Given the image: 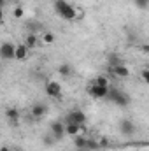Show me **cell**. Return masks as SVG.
I'll return each instance as SVG.
<instances>
[{"label":"cell","mask_w":149,"mask_h":151,"mask_svg":"<svg viewBox=\"0 0 149 151\" xmlns=\"http://www.w3.org/2000/svg\"><path fill=\"white\" fill-rule=\"evenodd\" d=\"M54 11H56V14L60 16V18H63V19H67V21H74L77 19V12H75L74 5H70L67 0H54Z\"/></svg>","instance_id":"cell-1"},{"label":"cell","mask_w":149,"mask_h":151,"mask_svg":"<svg viewBox=\"0 0 149 151\" xmlns=\"http://www.w3.org/2000/svg\"><path fill=\"white\" fill-rule=\"evenodd\" d=\"M107 100H111L112 104L119 106V107H128L130 106V97L121 91L119 88H111L109 90V95H107Z\"/></svg>","instance_id":"cell-2"},{"label":"cell","mask_w":149,"mask_h":151,"mask_svg":"<svg viewBox=\"0 0 149 151\" xmlns=\"http://www.w3.org/2000/svg\"><path fill=\"white\" fill-rule=\"evenodd\" d=\"M117 128H119L121 135H125V137H132V135L135 134V123H133L130 118H123V119H119Z\"/></svg>","instance_id":"cell-3"},{"label":"cell","mask_w":149,"mask_h":151,"mask_svg":"<svg viewBox=\"0 0 149 151\" xmlns=\"http://www.w3.org/2000/svg\"><path fill=\"white\" fill-rule=\"evenodd\" d=\"M109 90H111V86H100V84H95V83H93V84L88 88V93H90V97H93V99H107Z\"/></svg>","instance_id":"cell-4"},{"label":"cell","mask_w":149,"mask_h":151,"mask_svg":"<svg viewBox=\"0 0 149 151\" xmlns=\"http://www.w3.org/2000/svg\"><path fill=\"white\" fill-rule=\"evenodd\" d=\"M49 132L53 134V137L56 141H62L65 135H67V130H65V125L62 121H53L51 127H49Z\"/></svg>","instance_id":"cell-5"},{"label":"cell","mask_w":149,"mask_h":151,"mask_svg":"<svg viewBox=\"0 0 149 151\" xmlns=\"http://www.w3.org/2000/svg\"><path fill=\"white\" fill-rule=\"evenodd\" d=\"M0 55L4 60H16V46L12 42H4L0 47Z\"/></svg>","instance_id":"cell-6"},{"label":"cell","mask_w":149,"mask_h":151,"mask_svg":"<svg viewBox=\"0 0 149 151\" xmlns=\"http://www.w3.org/2000/svg\"><path fill=\"white\" fill-rule=\"evenodd\" d=\"M46 93L51 97V99H60L62 97V84L56 83V81H49L46 84Z\"/></svg>","instance_id":"cell-7"},{"label":"cell","mask_w":149,"mask_h":151,"mask_svg":"<svg viewBox=\"0 0 149 151\" xmlns=\"http://www.w3.org/2000/svg\"><path fill=\"white\" fill-rule=\"evenodd\" d=\"M67 123H77V125H84L86 123V114L79 109H74L67 114Z\"/></svg>","instance_id":"cell-8"},{"label":"cell","mask_w":149,"mask_h":151,"mask_svg":"<svg viewBox=\"0 0 149 151\" xmlns=\"http://www.w3.org/2000/svg\"><path fill=\"white\" fill-rule=\"evenodd\" d=\"M30 114H32V118H44L46 114H47V106L44 104V102H35L34 106H32V109H30Z\"/></svg>","instance_id":"cell-9"},{"label":"cell","mask_w":149,"mask_h":151,"mask_svg":"<svg viewBox=\"0 0 149 151\" xmlns=\"http://www.w3.org/2000/svg\"><path fill=\"white\" fill-rule=\"evenodd\" d=\"M109 72H111L112 76H116V77H128V76H130V70H128V67H126V65H123V63L109 67Z\"/></svg>","instance_id":"cell-10"},{"label":"cell","mask_w":149,"mask_h":151,"mask_svg":"<svg viewBox=\"0 0 149 151\" xmlns=\"http://www.w3.org/2000/svg\"><path fill=\"white\" fill-rule=\"evenodd\" d=\"M5 118L9 119L11 125H16V123L19 121L21 114H19V111H18L16 107H7V109H5Z\"/></svg>","instance_id":"cell-11"},{"label":"cell","mask_w":149,"mask_h":151,"mask_svg":"<svg viewBox=\"0 0 149 151\" xmlns=\"http://www.w3.org/2000/svg\"><path fill=\"white\" fill-rule=\"evenodd\" d=\"M88 141H90V139H86L84 135H75L74 146L81 151H88Z\"/></svg>","instance_id":"cell-12"},{"label":"cell","mask_w":149,"mask_h":151,"mask_svg":"<svg viewBox=\"0 0 149 151\" xmlns=\"http://www.w3.org/2000/svg\"><path fill=\"white\" fill-rule=\"evenodd\" d=\"M28 56V47H27V44H18L16 46V60H25Z\"/></svg>","instance_id":"cell-13"},{"label":"cell","mask_w":149,"mask_h":151,"mask_svg":"<svg viewBox=\"0 0 149 151\" xmlns=\"http://www.w3.org/2000/svg\"><path fill=\"white\" fill-rule=\"evenodd\" d=\"M65 130H67V135H77L81 132V125H77V123H65Z\"/></svg>","instance_id":"cell-14"},{"label":"cell","mask_w":149,"mask_h":151,"mask_svg":"<svg viewBox=\"0 0 149 151\" xmlns=\"http://www.w3.org/2000/svg\"><path fill=\"white\" fill-rule=\"evenodd\" d=\"M58 74L63 76V77H69V76L72 74V67H70V63H62L60 67H58Z\"/></svg>","instance_id":"cell-15"},{"label":"cell","mask_w":149,"mask_h":151,"mask_svg":"<svg viewBox=\"0 0 149 151\" xmlns=\"http://www.w3.org/2000/svg\"><path fill=\"white\" fill-rule=\"evenodd\" d=\"M54 142H56V139L53 137V134L49 132V134H46L44 137H42V144H44V148H53L54 146Z\"/></svg>","instance_id":"cell-16"},{"label":"cell","mask_w":149,"mask_h":151,"mask_svg":"<svg viewBox=\"0 0 149 151\" xmlns=\"http://www.w3.org/2000/svg\"><path fill=\"white\" fill-rule=\"evenodd\" d=\"M25 44H27V47H28V49L35 47V44H37V37H35V34H28L27 39H25Z\"/></svg>","instance_id":"cell-17"},{"label":"cell","mask_w":149,"mask_h":151,"mask_svg":"<svg viewBox=\"0 0 149 151\" xmlns=\"http://www.w3.org/2000/svg\"><path fill=\"white\" fill-rule=\"evenodd\" d=\"M42 40H44L46 44H53V42L56 40V37H54L53 32H44V34H42Z\"/></svg>","instance_id":"cell-18"},{"label":"cell","mask_w":149,"mask_h":151,"mask_svg":"<svg viewBox=\"0 0 149 151\" xmlns=\"http://www.w3.org/2000/svg\"><path fill=\"white\" fill-rule=\"evenodd\" d=\"M93 83H95V84H100V86H109V81H107L105 76H97Z\"/></svg>","instance_id":"cell-19"},{"label":"cell","mask_w":149,"mask_h":151,"mask_svg":"<svg viewBox=\"0 0 149 151\" xmlns=\"http://www.w3.org/2000/svg\"><path fill=\"white\" fill-rule=\"evenodd\" d=\"M133 4H135V7H139L142 11L149 7V0H133Z\"/></svg>","instance_id":"cell-20"},{"label":"cell","mask_w":149,"mask_h":151,"mask_svg":"<svg viewBox=\"0 0 149 151\" xmlns=\"http://www.w3.org/2000/svg\"><path fill=\"white\" fill-rule=\"evenodd\" d=\"M14 18H16V19H21V18H23V9H21L19 5L14 9Z\"/></svg>","instance_id":"cell-21"},{"label":"cell","mask_w":149,"mask_h":151,"mask_svg":"<svg viewBox=\"0 0 149 151\" xmlns=\"http://www.w3.org/2000/svg\"><path fill=\"white\" fill-rule=\"evenodd\" d=\"M140 77H142V79H144V81H146V83L149 84V69H144V70H140Z\"/></svg>","instance_id":"cell-22"},{"label":"cell","mask_w":149,"mask_h":151,"mask_svg":"<svg viewBox=\"0 0 149 151\" xmlns=\"http://www.w3.org/2000/svg\"><path fill=\"white\" fill-rule=\"evenodd\" d=\"M98 144H100V150H104V148L109 146V141H107L105 137H102V139H98Z\"/></svg>","instance_id":"cell-23"},{"label":"cell","mask_w":149,"mask_h":151,"mask_svg":"<svg viewBox=\"0 0 149 151\" xmlns=\"http://www.w3.org/2000/svg\"><path fill=\"white\" fill-rule=\"evenodd\" d=\"M140 51L146 53V55H149V44H142V46H140Z\"/></svg>","instance_id":"cell-24"},{"label":"cell","mask_w":149,"mask_h":151,"mask_svg":"<svg viewBox=\"0 0 149 151\" xmlns=\"http://www.w3.org/2000/svg\"><path fill=\"white\" fill-rule=\"evenodd\" d=\"M81 132H84V134L88 132V127H86V123H84V125H81Z\"/></svg>","instance_id":"cell-25"},{"label":"cell","mask_w":149,"mask_h":151,"mask_svg":"<svg viewBox=\"0 0 149 151\" xmlns=\"http://www.w3.org/2000/svg\"><path fill=\"white\" fill-rule=\"evenodd\" d=\"M0 151H11V150H9L7 146H4V148H2V150H0Z\"/></svg>","instance_id":"cell-26"},{"label":"cell","mask_w":149,"mask_h":151,"mask_svg":"<svg viewBox=\"0 0 149 151\" xmlns=\"http://www.w3.org/2000/svg\"><path fill=\"white\" fill-rule=\"evenodd\" d=\"M100 151H105V150H100Z\"/></svg>","instance_id":"cell-27"}]
</instances>
